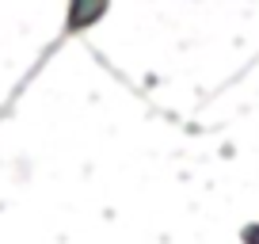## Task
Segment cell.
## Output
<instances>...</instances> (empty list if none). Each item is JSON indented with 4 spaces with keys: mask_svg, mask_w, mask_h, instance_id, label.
I'll use <instances>...</instances> for the list:
<instances>
[{
    "mask_svg": "<svg viewBox=\"0 0 259 244\" xmlns=\"http://www.w3.org/2000/svg\"><path fill=\"white\" fill-rule=\"evenodd\" d=\"M244 244H259V225H248V229H244Z\"/></svg>",
    "mask_w": 259,
    "mask_h": 244,
    "instance_id": "1",
    "label": "cell"
}]
</instances>
